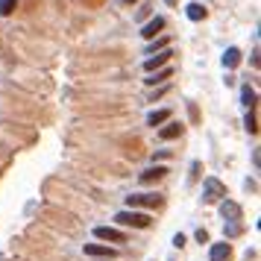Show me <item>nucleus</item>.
Masks as SVG:
<instances>
[{
    "mask_svg": "<svg viewBox=\"0 0 261 261\" xmlns=\"http://www.w3.org/2000/svg\"><path fill=\"white\" fill-rule=\"evenodd\" d=\"M85 256L103 259V261H118V250L109 247V244H85Z\"/></svg>",
    "mask_w": 261,
    "mask_h": 261,
    "instance_id": "5",
    "label": "nucleus"
},
{
    "mask_svg": "<svg viewBox=\"0 0 261 261\" xmlns=\"http://www.w3.org/2000/svg\"><path fill=\"white\" fill-rule=\"evenodd\" d=\"M238 65H241V50L238 47H226L223 50V68L226 71H235Z\"/></svg>",
    "mask_w": 261,
    "mask_h": 261,
    "instance_id": "13",
    "label": "nucleus"
},
{
    "mask_svg": "<svg viewBox=\"0 0 261 261\" xmlns=\"http://www.w3.org/2000/svg\"><path fill=\"white\" fill-rule=\"evenodd\" d=\"M241 232H244V226H241V223H226V226H223V235H226V241H229V238H238Z\"/></svg>",
    "mask_w": 261,
    "mask_h": 261,
    "instance_id": "18",
    "label": "nucleus"
},
{
    "mask_svg": "<svg viewBox=\"0 0 261 261\" xmlns=\"http://www.w3.org/2000/svg\"><path fill=\"white\" fill-rule=\"evenodd\" d=\"M167 47H170V38H165V35H162V38H153V41L147 44V56H156V53H162V50H167Z\"/></svg>",
    "mask_w": 261,
    "mask_h": 261,
    "instance_id": "17",
    "label": "nucleus"
},
{
    "mask_svg": "<svg viewBox=\"0 0 261 261\" xmlns=\"http://www.w3.org/2000/svg\"><path fill=\"white\" fill-rule=\"evenodd\" d=\"M232 259V247L223 241V244H212L209 250V261H229Z\"/></svg>",
    "mask_w": 261,
    "mask_h": 261,
    "instance_id": "10",
    "label": "nucleus"
},
{
    "mask_svg": "<svg viewBox=\"0 0 261 261\" xmlns=\"http://www.w3.org/2000/svg\"><path fill=\"white\" fill-rule=\"evenodd\" d=\"M182 135V123H176V120H167L162 129H159V138L162 141H173V138H179Z\"/></svg>",
    "mask_w": 261,
    "mask_h": 261,
    "instance_id": "12",
    "label": "nucleus"
},
{
    "mask_svg": "<svg viewBox=\"0 0 261 261\" xmlns=\"http://www.w3.org/2000/svg\"><path fill=\"white\" fill-rule=\"evenodd\" d=\"M120 3H123V6H129V3H135V0H120Z\"/></svg>",
    "mask_w": 261,
    "mask_h": 261,
    "instance_id": "27",
    "label": "nucleus"
},
{
    "mask_svg": "<svg viewBox=\"0 0 261 261\" xmlns=\"http://www.w3.org/2000/svg\"><path fill=\"white\" fill-rule=\"evenodd\" d=\"M115 220H118L120 226H132V229H147V226H150V214H147V212H135V209L118 212Z\"/></svg>",
    "mask_w": 261,
    "mask_h": 261,
    "instance_id": "1",
    "label": "nucleus"
},
{
    "mask_svg": "<svg viewBox=\"0 0 261 261\" xmlns=\"http://www.w3.org/2000/svg\"><path fill=\"white\" fill-rule=\"evenodd\" d=\"M194 238H197L200 244H209V232H206V229H197V232H194Z\"/></svg>",
    "mask_w": 261,
    "mask_h": 261,
    "instance_id": "22",
    "label": "nucleus"
},
{
    "mask_svg": "<svg viewBox=\"0 0 261 261\" xmlns=\"http://www.w3.org/2000/svg\"><path fill=\"white\" fill-rule=\"evenodd\" d=\"M241 103L247 106V112H253L256 103H259V91H256L253 85H241Z\"/></svg>",
    "mask_w": 261,
    "mask_h": 261,
    "instance_id": "14",
    "label": "nucleus"
},
{
    "mask_svg": "<svg viewBox=\"0 0 261 261\" xmlns=\"http://www.w3.org/2000/svg\"><path fill=\"white\" fill-rule=\"evenodd\" d=\"M162 29H165V18H162V15H156V18H150V21L141 26V35H144L147 41H153V38H156Z\"/></svg>",
    "mask_w": 261,
    "mask_h": 261,
    "instance_id": "8",
    "label": "nucleus"
},
{
    "mask_svg": "<svg viewBox=\"0 0 261 261\" xmlns=\"http://www.w3.org/2000/svg\"><path fill=\"white\" fill-rule=\"evenodd\" d=\"M15 6H18V0H0V15L6 18V15H12L15 12Z\"/></svg>",
    "mask_w": 261,
    "mask_h": 261,
    "instance_id": "20",
    "label": "nucleus"
},
{
    "mask_svg": "<svg viewBox=\"0 0 261 261\" xmlns=\"http://www.w3.org/2000/svg\"><path fill=\"white\" fill-rule=\"evenodd\" d=\"M94 238L97 241H112V244H126V232L123 229H115V226H94Z\"/></svg>",
    "mask_w": 261,
    "mask_h": 261,
    "instance_id": "4",
    "label": "nucleus"
},
{
    "mask_svg": "<svg viewBox=\"0 0 261 261\" xmlns=\"http://www.w3.org/2000/svg\"><path fill=\"white\" fill-rule=\"evenodd\" d=\"M244 126H247V132H250V135H256V132H259V123H256V115H253V112H247Z\"/></svg>",
    "mask_w": 261,
    "mask_h": 261,
    "instance_id": "19",
    "label": "nucleus"
},
{
    "mask_svg": "<svg viewBox=\"0 0 261 261\" xmlns=\"http://www.w3.org/2000/svg\"><path fill=\"white\" fill-rule=\"evenodd\" d=\"M220 217H223L226 223H238V220L244 217V209H241L235 200L226 197V200H220Z\"/></svg>",
    "mask_w": 261,
    "mask_h": 261,
    "instance_id": "7",
    "label": "nucleus"
},
{
    "mask_svg": "<svg viewBox=\"0 0 261 261\" xmlns=\"http://www.w3.org/2000/svg\"><path fill=\"white\" fill-rule=\"evenodd\" d=\"M250 62H253V68H259V47L253 50V56H250Z\"/></svg>",
    "mask_w": 261,
    "mask_h": 261,
    "instance_id": "25",
    "label": "nucleus"
},
{
    "mask_svg": "<svg viewBox=\"0 0 261 261\" xmlns=\"http://www.w3.org/2000/svg\"><path fill=\"white\" fill-rule=\"evenodd\" d=\"M185 15H188L191 21H203V18H206V6L194 0V3H188V6H185Z\"/></svg>",
    "mask_w": 261,
    "mask_h": 261,
    "instance_id": "16",
    "label": "nucleus"
},
{
    "mask_svg": "<svg viewBox=\"0 0 261 261\" xmlns=\"http://www.w3.org/2000/svg\"><path fill=\"white\" fill-rule=\"evenodd\" d=\"M170 120V109H156V112H150L147 115V126H162V123H167Z\"/></svg>",
    "mask_w": 261,
    "mask_h": 261,
    "instance_id": "15",
    "label": "nucleus"
},
{
    "mask_svg": "<svg viewBox=\"0 0 261 261\" xmlns=\"http://www.w3.org/2000/svg\"><path fill=\"white\" fill-rule=\"evenodd\" d=\"M170 56H173V50L167 47V50H162V53H156V56H150V59H144V73H156V71H162V68H167V62H170Z\"/></svg>",
    "mask_w": 261,
    "mask_h": 261,
    "instance_id": "6",
    "label": "nucleus"
},
{
    "mask_svg": "<svg viewBox=\"0 0 261 261\" xmlns=\"http://www.w3.org/2000/svg\"><path fill=\"white\" fill-rule=\"evenodd\" d=\"M170 76H173V68H162V71H156V73H147L144 82H147L150 88H156V85H165Z\"/></svg>",
    "mask_w": 261,
    "mask_h": 261,
    "instance_id": "11",
    "label": "nucleus"
},
{
    "mask_svg": "<svg viewBox=\"0 0 261 261\" xmlns=\"http://www.w3.org/2000/svg\"><path fill=\"white\" fill-rule=\"evenodd\" d=\"M126 206L129 209H159L162 206V197L159 194H132V197H126Z\"/></svg>",
    "mask_w": 261,
    "mask_h": 261,
    "instance_id": "3",
    "label": "nucleus"
},
{
    "mask_svg": "<svg viewBox=\"0 0 261 261\" xmlns=\"http://www.w3.org/2000/svg\"><path fill=\"white\" fill-rule=\"evenodd\" d=\"M165 173H167V167L165 165H153V167H147L138 179L144 182V185H150V182H159V179H165Z\"/></svg>",
    "mask_w": 261,
    "mask_h": 261,
    "instance_id": "9",
    "label": "nucleus"
},
{
    "mask_svg": "<svg viewBox=\"0 0 261 261\" xmlns=\"http://www.w3.org/2000/svg\"><path fill=\"white\" fill-rule=\"evenodd\" d=\"M162 159H170V150H159V153L153 156V165H156V162H162Z\"/></svg>",
    "mask_w": 261,
    "mask_h": 261,
    "instance_id": "23",
    "label": "nucleus"
},
{
    "mask_svg": "<svg viewBox=\"0 0 261 261\" xmlns=\"http://www.w3.org/2000/svg\"><path fill=\"white\" fill-rule=\"evenodd\" d=\"M173 247H176V250H179V247H185V235H182V232H179V235H173Z\"/></svg>",
    "mask_w": 261,
    "mask_h": 261,
    "instance_id": "24",
    "label": "nucleus"
},
{
    "mask_svg": "<svg viewBox=\"0 0 261 261\" xmlns=\"http://www.w3.org/2000/svg\"><path fill=\"white\" fill-rule=\"evenodd\" d=\"M165 3H167V6H176V3H179V0H165Z\"/></svg>",
    "mask_w": 261,
    "mask_h": 261,
    "instance_id": "26",
    "label": "nucleus"
},
{
    "mask_svg": "<svg viewBox=\"0 0 261 261\" xmlns=\"http://www.w3.org/2000/svg\"><path fill=\"white\" fill-rule=\"evenodd\" d=\"M165 94H167V85H162V88H156V91L150 94V103H156V100H162Z\"/></svg>",
    "mask_w": 261,
    "mask_h": 261,
    "instance_id": "21",
    "label": "nucleus"
},
{
    "mask_svg": "<svg viewBox=\"0 0 261 261\" xmlns=\"http://www.w3.org/2000/svg\"><path fill=\"white\" fill-rule=\"evenodd\" d=\"M226 200V185L217 176H206L203 179V203H217Z\"/></svg>",
    "mask_w": 261,
    "mask_h": 261,
    "instance_id": "2",
    "label": "nucleus"
}]
</instances>
